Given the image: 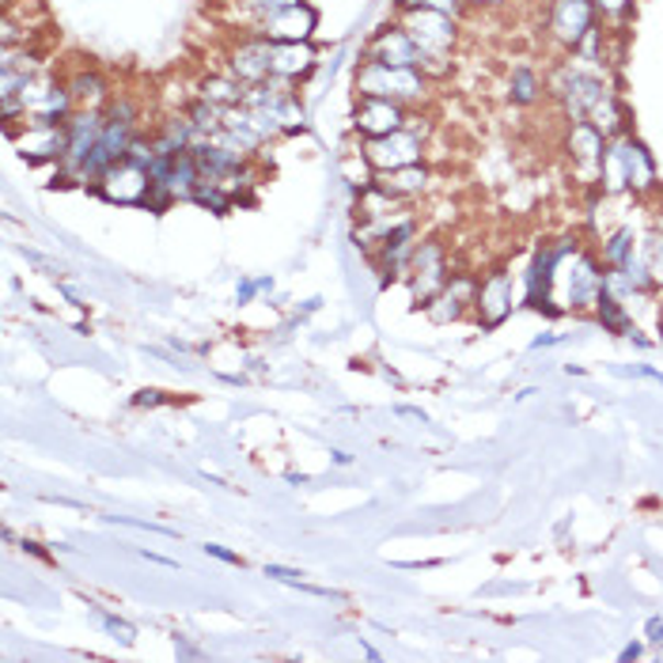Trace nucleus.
Segmentation results:
<instances>
[{"label": "nucleus", "mask_w": 663, "mask_h": 663, "mask_svg": "<svg viewBox=\"0 0 663 663\" xmlns=\"http://www.w3.org/2000/svg\"><path fill=\"white\" fill-rule=\"evenodd\" d=\"M270 289H273V277H262V281H243L235 296H239V304H247L255 292H270Z\"/></svg>", "instance_id": "obj_28"}, {"label": "nucleus", "mask_w": 663, "mask_h": 663, "mask_svg": "<svg viewBox=\"0 0 663 663\" xmlns=\"http://www.w3.org/2000/svg\"><path fill=\"white\" fill-rule=\"evenodd\" d=\"M69 95H72V106L95 111V106L106 99V83L99 72H80V77H72V83H69Z\"/></svg>", "instance_id": "obj_22"}, {"label": "nucleus", "mask_w": 663, "mask_h": 663, "mask_svg": "<svg viewBox=\"0 0 663 663\" xmlns=\"http://www.w3.org/2000/svg\"><path fill=\"white\" fill-rule=\"evenodd\" d=\"M512 304H516V281H512V273L497 270L477 284L474 307H477L482 326H501L512 315Z\"/></svg>", "instance_id": "obj_8"}, {"label": "nucleus", "mask_w": 663, "mask_h": 663, "mask_svg": "<svg viewBox=\"0 0 663 663\" xmlns=\"http://www.w3.org/2000/svg\"><path fill=\"white\" fill-rule=\"evenodd\" d=\"M641 656V644H629V649H622V660H637Z\"/></svg>", "instance_id": "obj_34"}, {"label": "nucleus", "mask_w": 663, "mask_h": 663, "mask_svg": "<svg viewBox=\"0 0 663 663\" xmlns=\"http://www.w3.org/2000/svg\"><path fill=\"white\" fill-rule=\"evenodd\" d=\"M205 99L213 106H224V111H228V106H239L243 99V88L235 80H228V77H213V80H205Z\"/></svg>", "instance_id": "obj_23"}, {"label": "nucleus", "mask_w": 663, "mask_h": 663, "mask_svg": "<svg viewBox=\"0 0 663 663\" xmlns=\"http://www.w3.org/2000/svg\"><path fill=\"white\" fill-rule=\"evenodd\" d=\"M603 182L607 190H629V194H641V190L656 187V164L644 153V145H637L633 137H618L615 145H607L603 156Z\"/></svg>", "instance_id": "obj_1"}, {"label": "nucleus", "mask_w": 663, "mask_h": 663, "mask_svg": "<svg viewBox=\"0 0 663 663\" xmlns=\"http://www.w3.org/2000/svg\"><path fill=\"white\" fill-rule=\"evenodd\" d=\"M573 255H576L573 239L542 243V247L535 250L531 270H527V304L539 307V312H547V315H558V307H550L553 304L550 292H553V284H558V266Z\"/></svg>", "instance_id": "obj_2"}, {"label": "nucleus", "mask_w": 663, "mask_h": 663, "mask_svg": "<svg viewBox=\"0 0 663 663\" xmlns=\"http://www.w3.org/2000/svg\"><path fill=\"white\" fill-rule=\"evenodd\" d=\"M641 258H644V270H649L652 284H663V224L656 228V235H652V239L644 243Z\"/></svg>", "instance_id": "obj_25"}, {"label": "nucleus", "mask_w": 663, "mask_h": 663, "mask_svg": "<svg viewBox=\"0 0 663 663\" xmlns=\"http://www.w3.org/2000/svg\"><path fill=\"white\" fill-rule=\"evenodd\" d=\"M474 4H505V0H474Z\"/></svg>", "instance_id": "obj_36"}, {"label": "nucleus", "mask_w": 663, "mask_h": 663, "mask_svg": "<svg viewBox=\"0 0 663 663\" xmlns=\"http://www.w3.org/2000/svg\"><path fill=\"white\" fill-rule=\"evenodd\" d=\"M364 159L375 167V171H398V167H409L422 159V133L414 130H394L387 137H368Z\"/></svg>", "instance_id": "obj_6"}, {"label": "nucleus", "mask_w": 663, "mask_h": 663, "mask_svg": "<svg viewBox=\"0 0 663 663\" xmlns=\"http://www.w3.org/2000/svg\"><path fill=\"white\" fill-rule=\"evenodd\" d=\"M352 125L360 133H368V137H387V133L406 125V114H402V103H394V99H360Z\"/></svg>", "instance_id": "obj_14"}, {"label": "nucleus", "mask_w": 663, "mask_h": 663, "mask_svg": "<svg viewBox=\"0 0 663 663\" xmlns=\"http://www.w3.org/2000/svg\"><path fill=\"white\" fill-rule=\"evenodd\" d=\"M380 190H387L394 198H409V194H422L425 182H429V171L422 164H409V167H398V171H380Z\"/></svg>", "instance_id": "obj_20"}, {"label": "nucleus", "mask_w": 663, "mask_h": 663, "mask_svg": "<svg viewBox=\"0 0 663 663\" xmlns=\"http://www.w3.org/2000/svg\"><path fill=\"white\" fill-rule=\"evenodd\" d=\"M595 312H599V323L607 326V330L626 334V338H633V334H637V330H633V318H629L626 304L615 296V292L603 289V292H599V300H595Z\"/></svg>", "instance_id": "obj_21"}, {"label": "nucleus", "mask_w": 663, "mask_h": 663, "mask_svg": "<svg viewBox=\"0 0 663 663\" xmlns=\"http://www.w3.org/2000/svg\"><path fill=\"white\" fill-rule=\"evenodd\" d=\"M232 72L239 80H247V83H262L266 77H273V42L258 38V42L239 46V49H235Z\"/></svg>", "instance_id": "obj_17"}, {"label": "nucleus", "mask_w": 663, "mask_h": 663, "mask_svg": "<svg viewBox=\"0 0 663 663\" xmlns=\"http://www.w3.org/2000/svg\"><path fill=\"white\" fill-rule=\"evenodd\" d=\"M312 31H315V12L307 4L266 15V38L270 42H307Z\"/></svg>", "instance_id": "obj_16"}, {"label": "nucleus", "mask_w": 663, "mask_h": 663, "mask_svg": "<svg viewBox=\"0 0 663 663\" xmlns=\"http://www.w3.org/2000/svg\"><path fill=\"white\" fill-rule=\"evenodd\" d=\"M402 31L417 42L425 61H443V54L456 46V23H451V15L432 12V8H409Z\"/></svg>", "instance_id": "obj_5"}, {"label": "nucleus", "mask_w": 663, "mask_h": 663, "mask_svg": "<svg viewBox=\"0 0 663 663\" xmlns=\"http://www.w3.org/2000/svg\"><path fill=\"white\" fill-rule=\"evenodd\" d=\"M296 4H304V0H262V4H258V12L273 15V12H284V8H296Z\"/></svg>", "instance_id": "obj_30"}, {"label": "nucleus", "mask_w": 663, "mask_h": 663, "mask_svg": "<svg viewBox=\"0 0 663 663\" xmlns=\"http://www.w3.org/2000/svg\"><path fill=\"white\" fill-rule=\"evenodd\" d=\"M15 148H20L23 159L38 164V159H65L69 153V125H35L27 122L23 133H12Z\"/></svg>", "instance_id": "obj_9"}, {"label": "nucleus", "mask_w": 663, "mask_h": 663, "mask_svg": "<svg viewBox=\"0 0 663 663\" xmlns=\"http://www.w3.org/2000/svg\"><path fill=\"white\" fill-rule=\"evenodd\" d=\"M315 54L307 42H273V77L296 80L304 72H312Z\"/></svg>", "instance_id": "obj_19"}, {"label": "nucleus", "mask_w": 663, "mask_h": 663, "mask_svg": "<svg viewBox=\"0 0 663 663\" xmlns=\"http://www.w3.org/2000/svg\"><path fill=\"white\" fill-rule=\"evenodd\" d=\"M148 190H153V171L133 159H117L111 171L99 179V194L117 205H145Z\"/></svg>", "instance_id": "obj_7"}, {"label": "nucleus", "mask_w": 663, "mask_h": 663, "mask_svg": "<svg viewBox=\"0 0 663 663\" xmlns=\"http://www.w3.org/2000/svg\"><path fill=\"white\" fill-rule=\"evenodd\" d=\"M535 95H539V77H535L531 69L512 72V103L527 106V103H535Z\"/></svg>", "instance_id": "obj_26"}, {"label": "nucleus", "mask_w": 663, "mask_h": 663, "mask_svg": "<svg viewBox=\"0 0 663 663\" xmlns=\"http://www.w3.org/2000/svg\"><path fill=\"white\" fill-rule=\"evenodd\" d=\"M402 8H432V12H443V15H456L459 12V0H398Z\"/></svg>", "instance_id": "obj_27"}, {"label": "nucleus", "mask_w": 663, "mask_h": 663, "mask_svg": "<svg viewBox=\"0 0 663 663\" xmlns=\"http://www.w3.org/2000/svg\"><path fill=\"white\" fill-rule=\"evenodd\" d=\"M133 402H137V406H159V402H164V398H159V391H141Z\"/></svg>", "instance_id": "obj_32"}, {"label": "nucleus", "mask_w": 663, "mask_h": 663, "mask_svg": "<svg viewBox=\"0 0 663 663\" xmlns=\"http://www.w3.org/2000/svg\"><path fill=\"white\" fill-rule=\"evenodd\" d=\"M599 292H603V273H599V266H595V258H587V255H581L576 250L573 255V273L565 277V300H569V307H595V300H599Z\"/></svg>", "instance_id": "obj_13"}, {"label": "nucleus", "mask_w": 663, "mask_h": 663, "mask_svg": "<svg viewBox=\"0 0 663 663\" xmlns=\"http://www.w3.org/2000/svg\"><path fill=\"white\" fill-rule=\"evenodd\" d=\"M65 125H69V153H65V167H69V175H77V179H80L83 164H88V156L95 153L106 122L95 111H83L77 117H69Z\"/></svg>", "instance_id": "obj_11"}, {"label": "nucleus", "mask_w": 663, "mask_h": 663, "mask_svg": "<svg viewBox=\"0 0 663 663\" xmlns=\"http://www.w3.org/2000/svg\"><path fill=\"white\" fill-rule=\"evenodd\" d=\"M205 553H209V558H216V561H228V565H239V553H232L224 547H205Z\"/></svg>", "instance_id": "obj_31"}, {"label": "nucleus", "mask_w": 663, "mask_h": 663, "mask_svg": "<svg viewBox=\"0 0 663 663\" xmlns=\"http://www.w3.org/2000/svg\"><path fill=\"white\" fill-rule=\"evenodd\" d=\"M629 258H633V232H629V228H618L607 243H603V262H607L610 270H615V266L629 262Z\"/></svg>", "instance_id": "obj_24"}, {"label": "nucleus", "mask_w": 663, "mask_h": 663, "mask_svg": "<svg viewBox=\"0 0 663 663\" xmlns=\"http://www.w3.org/2000/svg\"><path fill=\"white\" fill-rule=\"evenodd\" d=\"M474 296H477V284L470 281V277H456V281H448V289H443L440 296L429 304V315L436 318V323L459 318L467 304H474Z\"/></svg>", "instance_id": "obj_18"}, {"label": "nucleus", "mask_w": 663, "mask_h": 663, "mask_svg": "<svg viewBox=\"0 0 663 663\" xmlns=\"http://www.w3.org/2000/svg\"><path fill=\"white\" fill-rule=\"evenodd\" d=\"M99 622L111 629V633H122V641H133V626H130V622H122V618H114V615H99Z\"/></svg>", "instance_id": "obj_29"}, {"label": "nucleus", "mask_w": 663, "mask_h": 663, "mask_svg": "<svg viewBox=\"0 0 663 663\" xmlns=\"http://www.w3.org/2000/svg\"><path fill=\"white\" fill-rule=\"evenodd\" d=\"M409 289H414L417 304L429 307L443 289H448V258L436 239H425L409 255Z\"/></svg>", "instance_id": "obj_4"}, {"label": "nucleus", "mask_w": 663, "mask_h": 663, "mask_svg": "<svg viewBox=\"0 0 663 663\" xmlns=\"http://www.w3.org/2000/svg\"><path fill=\"white\" fill-rule=\"evenodd\" d=\"M330 456H334V463H338V467H349V463H352L346 451H330Z\"/></svg>", "instance_id": "obj_35"}, {"label": "nucleus", "mask_w": 663, "mask_h": 663, "mask_svg": "<svg viewBox=\"0 0 663 663\" xmlns=\"http://www.w3.org/2000/svg\"><path fill=\"white\" fill-rule=\"evenodd\" d=\"M569 153H573V164L581 167L584 175H595V171H603L607 137H603L592 122H573V133H569Z\"/></svg>", "instance_id": "obj_15"}, {"label": "nucleus", "mask_w": 663, "mask_h": 663, "mask_svg": "<svg viewBox=\"0 0 663 663\" xmlns=\"http://www.w3.org/2000/svg\"><path fill=\"white\" fill-rule=\"evenodd\" d=\"M595 27V8L592 0H553V12H550V31L558 42L565 46H581L587 38V31Z\"/></svg>", "instance_id": "obj_10"}, {"label": "nucleus", "mask_w": 663, "mask_h": 663, "mask_svg": "<svg viewBox=\"0 0 663 663\" xmlns=\"http://www.w3.org/2000/svg\"><path fill=\"white\" fill-rule=\"evenodd\" d=\"M368 61H380V65H394V69H417L425 61L417 42L406 35L402 27L380 31L368 46Z\"/></svg>", "instance_id": "obj_12"}, {"label": "nucleus", "mask_w": 663, "mask_h": 663, "mask_svg": "<svg viewBox=\"0 0 663 663\" xmlns=\"http://www.w3.org/2000/svg\"><path fill=\"white\" fill-rule=\"evenodd\" d=\"M649 641L663 644V618H652V622H649Z\"/></svg>", "instance_id": "obj_33"}, {"label": "nucleus", "mask_w": 663, "mask_h": 663, "mask_svg": "<svg viewBox=\"0 0 663 663\" xmlns=\"http://www.w3.org/2000/svg\"><path fill=\"white\" fill-rule=\"evenodd\" d=\"M357 88L364 99H417L425 91V77L417 69H394V65H380V61H368L357 77Z\"/></svg>", "instance_id": "obj_3"}]
</instances>
